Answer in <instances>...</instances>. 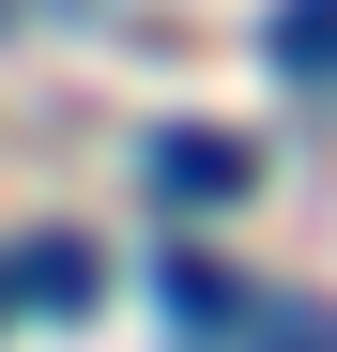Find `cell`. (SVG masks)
Listing matches in <instances>:
<instances>
[{
  "label": "cell",
  "mask_w": 337,
  "mask_h": 352,
  "mask_svg": "<svg viewBox=\"0 0 337 352\" xmlns=\"http://www.w3.org/2000/svg\"><path fill=\"white\" fill-rule=\"evenodd\" d=\"M92 291H107V261L77 245V230H31V245L0 261V307H77L92 322Z\"/></svg>",
  "instance_id": "1"
},
{
  "label": "cell",
  "mask_w": 337,
  "mask_h": 352,
  "mask_svg": "<svg viewBox=\"0 0 337 352\" xmlns=\"http://www.w3.org/2000/svg\"><path fill=\"white\" fill-rule=\"evenodd\" d=\"M153 184H168V199H246V184H261V153L184 123V138H153Z\"/></svg>",
  "instance_id": "2"
},
{
  "label": "cell",
  "mask_w": 337,
  "mask_h": 352,
  "mask_svg": "<svg viewBox=\"0 0 337 352\" xmlns=\"http://www.w3.org/2000/svg\"><path fill=\"white\" fill-rule=\"evenodd\" d=\"M230 352H337V307H307V291H246Z\"/></svg>",
  "instance_id": "3"
},
{
  "label": "cell",
  "mask_w": 337,
  "mask_h": 352,
  "mask_svg": "<svg viewBox=\"0 0 337 352\" xmlns=\"http://www.w3.org/2000/svg\"><path fill=\"white\" fill-rule=\"evenodd\" d=\"M168 307H184V337H230V322H246V276L199 261V245H168Z\"/></svg>",
  "instance_id": "4"
},
{
  "label": "cell",
  "mask_w": 337,
  "mask_h": 352,
  "mask_svg": "<svg viewBox=\"0 0 337 352\" xmlns=\"http://www.w3.org/2000/svg\"><path fill=\"white\" fill-rule=\"evenodd\" d=\"M276 77H337V0H292L276 16Z\"/></svg>",
  "instance_id": "5"
}]
</instances>
